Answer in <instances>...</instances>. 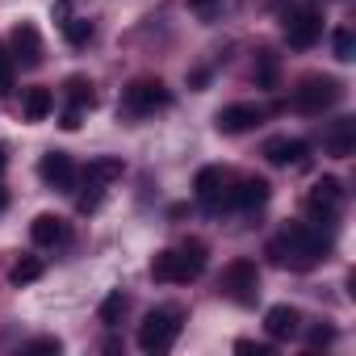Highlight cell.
<instances>
[{
  "label": "cell",
  "mask_w": 356,
  "mask_h": 356,
  "mask_svg": "<svg viewBox=\"0 0 356 356\" xmlns=\"http://www.w3.org/2000/svg\"><path fill=\"white\" fill-rule=\"evenodd\" d=\"M327 252H331V235H323L314 227H302V222H289L268 243V256L281 268H314L318 260H327Z\"/></svg>",
  "instance_id": "obj_1"
},
{
  "label": "cell",
  "mask_w": 356,
  "mask_h": 356,
  "mask_svg": "<svg viewBox=\"0 0 356 356\" xmlns=\"http://www.w3.org/2000/svg\"><path fill=\"white\" fill-rule=\"evenodd\" d=\"M202 273H206V243L202 239H185L181 248L155 252V260H151V277L163 285H189Z\"/></svg>",
  "instance_id": "obj_2"
},
{
  "label": "cell",
  "mask_w": 356,
  "mask_h": 356,
  "mask_svg": "<svg viewBox=\"0 0 356 356\" xmlns=\"http://www.w3.org/2000/svg\"><path fill=\"white\" fill-rule=\"evenodd\" d=\"M181 335V310L176 306H155L138 323V348L143 352H168Z\"/></svg>",
  "instance_id": "obj_3"
},
{
  "label": "cell",
  "mask_w": 356,
  "mask_h": 356,
  "mask_svg": "<svg viewBox=\"0 0 356 356\" xmlns=\"http://www.w3.org/2000/svg\"><path fill=\"white\" fill-rule=\"evenodd\" d=\"M172 105V92L159 84V80H130L126 88H122V109L126 113H134V118H151V113H159V109H168Z\"/></svg>",
  "instance_id": "obj_4"
},
{
  "label": "cell",
  "mask_w": 356,
  "mask_h": 356,
  "mask_svg": "<svg viewBox=\"0 0 356 356\" xmlns=\"http://www.w3.org/2000/svg\"><path fill=\"white\" fill-rule=\"evenodd\" d=\"M222 293L231 302H239V306H252L256 293H260V268H256V260H231L222 268Z\"/></svg>",
  "instance_id": "obj_5"
},
{
  "label": "cell",
  "mask_w": 356,
  "mask_h": 356,
  "mask_svg": "<svg viewBox=\"0 0 356 356\" xmlns=\"http://www.w3.org/2000/svg\"><path fill=\"white\" fill-rule=\"evenodd\" d=\"M339 97H343L339 80H331V76H306V80L298 84V92H293V105H298L302 113H323V109H331Z\"/></svg>",
  "instance_id": "obj_6"
},
{
  "label": "cell",
  "mask_w": 356,
  "mask_h": 356,
  "mask_svg": "<svg viewBox=\"0 0 356 356\" xmlns=\"http://www.w3.org/2000/svg\"><path fill=\"white\" fill-rule=\"evenodd\" d=\"M318 34H323V17H318V9H298V13L285 17V42H289L293 51L314 47Z\"/></svg>",
  "instance_id": "obj_7"
},
{
  "label": "cell",
  "mask_w": 356,
  "mask_h": 356,
  "mask_svg": "<svg viewBox=\"0 0 356 356\" xmlns=\"http://www.w3.org/2000/svg\"><path fill=\"white\" fill-rule=\"evenodd\" d=\"M260 122H264V105H256V101H235V105L218 109V118H214L218 134H243Z\"/></svg>",
  "instance_id": "obj_8"
},
{
  "label": "cell",
  "mask_w": 356,
  "mask_h": 356,
  "mask_svg": "<svg viewBox=\"0 0 356 356\" xmlns=\"http://www.w3.org/2000/svg\"><path fill=\"white\" fill-rule=\"evenodd\" d=\"M264 159H268L273 168H302V163L310 159V147H306L302 138L277 134V138H268V143H264Z\"/></svg>",
  "instance_id": "obj_9"
},
{
  "label": "cell",
  "mask_w": 356,
  "mask_h": 356,
  "mask_svg": "<svg viewBox=\"0 0 356 356\" xmlns=\"http://www.w3.org/2000/svg\"><path fill=\"white\" fill-rule=\"evenodd\" d=\"M38 176H42L51 189H72L76 185V163H72L67 151H47L38 159Z\"/></svg>",
  "instance_id": "obj_10"
},
{
  "label": "cell",
  "mask_w": 356,
  "mask_h": 356,
  "mask_svg": "<svg viewBox=\"0 0 356 356\" xmlns=\"http://www.w3.org/2000/svg\"><path fill=\"white\" fill-rule=\"evenodd\" d=\"M264 202H268V181L264 176H243V181L235 189H227V197H222V206H231V210H256Z\"/></svg>",
  "instance_id": "obj_11"
},
{
  "label": "cell",
  "mask_w": 356,
  "mask_h": 356,
  "mask_svg": "<svg viewBox=\"0 0 356 356\" xmlns=\"http://www.w3.org/2000/svg\"><path fill=\"white\" fill-rule=\"evenodd\" d=\"M339 202H343V185L335 181V176H318V181L310 185V197H306L310 214H318V218H331V214L339 210Z\"/></svg>",
  "instance_id": "obj_12"
},
{
  "label": "cell",
  "mask_w": 356,
  "mask_h": 356,
  "mask_svg": "<svg viewBox=\"0 0 356 356\" xmlns=\"http://www.w3.org/2000/svg\"><path fill=\"white\" fill-rule=\"evenodd\" d=\"M9 51H13V63H26V67H38L42 63V38L30 22H22L13 34H9Z\"/></svg>",
  "instance_id": "obj_13"
},
{
  "label": "cell",
  "mask_w": 356,
  "mask_h": 356,
  "mask_svg": "<svg viewBox=\"0 0 356 356\" xmlns=\"http://www.w3.org/2000/svg\"><path fill=\"white\" fill-rule=\"evenodd\" d=\"M122 172H126V163H122L118 155H97V159H88V168H84V185H88V189H105V185L118 181Z\"/></svg>",
  "instance_id": "obj_14"
},
{
  "label": "cell",
  "mask_w": 356,
  "mask_h": 356,
  "mask_svg": "<svg viewBox=\"0 0 356 356\" xmlns=\"http://www.w3.org/2000/svg\"><path fill=\"white\" fill-rule=\"evenodd\" d=\"M193 189H197V197H202L210 210H218L222 197H227V172H222V168H202Z\"/></svg>",
  "instance_id": "obj_15"
},
{
  "label": "cell",
  "mask_w": 356,
  "mask_h": 356,
  "mask_svg": "<svg viewBox=\"0 0 356 356\" xmlns=\"http://www.w3.org/2000/svg\"><path fill=\"white\" fill-rule=\"evenodd\" d=\"M323 147H327V155H335V159H348V155L356 151V122H352V118H339V122L327 130Z\"/></svg>",
  "instance_id": "obj_16"
},
{
  "label": "cell",
  "mask_w": 356,
  "mask_h": 356,
  "mask_svg": "<svg viewBox=\"0 0 356 356\" xmlns=\"http://www.w3.org/2000/svg\"><path fill=\"white\" fill-rule=\"evenodd\" d=\"M298 327H302L298 306H268V314H264V331H268L273 339H289V335H298Z\"/></svg>",
  "instance_id": "obj_17"
},
{
  "label": "cell",
  "mask_w": 356,
  "mask_h": 356,
  "mask_svg": "<svg viewBox=\"0 0 356 356\" xmlns=\"http://www.w3.org/2000/svg\"><path fill=\"white\" fill-rule=\"evenodd\" d=\"M30 235H34V243H42V248H55V243H67V222L59 218V214H38L34 218V227H30Z\"/></svg>",
  "instance_id": "obj_18"
},
{
  "label": "cell",
  "mask_w": 356,
  "mask_h": 356,
  "mask_svg": "<svg viewBox=\"0 0 356 356\" xmlns=\"http://www.w3.org/2000/svg\"><path fill=\"white\" fill-rule=\"evenodd\" d=\"M51 109H55V92H51V88H42V84L26 88V97H22V113H26V122H47Z\"/></svg>",
  "instance_id": "obj_19"
},
{
  "label": "cell",
  "mask_w": 356,
  "mask_h": 356,
  "mask_svg": "<svg viewBox=\"0 0 356 356\" xmlns=\"http://www.w3.org/2000/svg\"><path fill=\"white\" fill-rule=\"evenodd\" d=\"M38 277H42V260H38V256H22V260L9 268V281H13V285H34Z\"/></svg>",
  "instance_id": "obj_20"
},
{
  "label": "cell",
  "mask_w": 356,
  "mask_h": 356,
  "mask_svg": "<svg viewBox=\"0 0 356 356\" xmlns=\"http://www.w3.org/2000/svg\"><path fill=\"white\" fill-rule=\"evenodd\" d=\"M63 88H67V101H72V109H92V101H97V97H92V84H88L84 76H72Z\"/></svg>",
  "instance_id": "obj_21"
},
{
  "label": "cell",
  "mask_w": 356,
  "mask_h": 356,
  "mask_svg": "<svg viewBox=\"0 0 356 356\" xmlns=\"http://www.w3.org/2000/svg\"><path fill=\"white\" fill-rule=\"evenodd\" d=\"M122 314H126V293H122V289H113V293H109V298L101 302L97 318H101L105 327H118V318H122Z\"/></svg>",
  "instance_id": "obj_22"
},
{
  "label": "cell",
  "mask_w": 356,
  "mask_h": 356,
  "mask_svg": "<svg viewBox=\"0 0 356 356\" xmlns=\"http://www.w3.org/2000/svg\"><path fill=\"white\" fill-rule=\"evenodd\" d=\"M63 38H67L72 47H84V42L92 38V22H84V17H72V22H63Z\"/></svg>",
  "instance_id": "obj_23"
},
{
  "label": "cell",
  "mask_w": 356,
  "mask_h": 356,
  "mask_svg": "<svg viewBox=\"0 0 356 356\" xmlns=\"http://www.w3.org/2000/svg\"><path fill=\"white\" fill-rule=\"evenodd\" d=\"M331 47H335V59H339V63H352V55H356V42H352V30H343V26H339V30L331 34Z\"/></svg>",
  "instance_id": "obj_24"
},
{
  "label": "cell",
  "mask_w": 356,
  "mask_h": 356,
  "mask_svg": "<svg viewBox=\"0 0 356 356\" xmlns=\"http://www.w3.org/2000/svg\"><path fill=\"white\" fill-rule=\"evenodd\" d=\"M13 92V55L0 47V97H9Z\"/></svg>",
  "instance_id": "obj_25"
},
{
  "label": "cell",
  "mask_w": 356,
  "mask_h": 356,
  "mask_svg": "<svg viewBox=\"0 0 356 356\" xmlns=\"http://www.w3.org/2000/svg\"><path fill=\"white\" fill-rule=\"evenodd\" d=\"M256 80H260L264 88H273V84H277V59H273L268 51L260 55V72H256Z\"/></svg>",
  "instance_id": "obj_26"
},
{
  "label": "cell",
  "mask_w": 356,
  "mask_h": 356,
  "mask_svg": "<svg viewBox=\"0 0 356 356\" xmlns=\"http://www.w3.org/2000/svg\"><path fill=\"white\" fill-rule=\"evenodd\" d=\"M331 339H335V331H331V327H314V331L306 335V343H310V348H327Z\"/></svg>",
  "instance_id": "obj_27"
},
{
  "label": "cell",
  "mask_w": 356,
  "mask_h": 356,
  "mask_svg": "<svg viewBox=\"0 0 356 356\" xmlns=\"http://www.w3.org/2000/svg\"><path fill=\"white\" fill-rule=\"evenodd\" d=\"M59 348H63V343H59L55 335H42V339H30V343H26V352H59Z\"/></svg>",
  "instance_id": "obj_28"
},
{
  "label": "cell",
  "mask_w": 356,
  "mask_h": 356,
  "mask_svg": "<svg viewBox=\"0 0 356 356\" xmlns=\"http://www.w3.org/2000/svg\"><path fill=\"white\" fill-rule=\"evenodd\" d=\"M80 118H84V109H72V105H67V109H63V122H59V126H63V130H80Z\"/></svg>",
  "instance_id": "obj_29"
},
{
  "label": "cell",
  "mask_w": 356,
  "mask_h": 356,
  "mask_svg": "<svg viewBox=\"0 0 356 356\" xmlns=\"http://www.w3.org/2000/svg\"><path fill=\"white\" fill-rule=\"evenodd\" d=\"M235 352H248V356H268V343H252V339H239Z\"/></svg>",
  "instance_id": "obj_30"
},
{
  "label": "cell",
  "mask_w": 356,
  "mask_h": 356,
  "mask_svg": "<svg viewBox=\"0 0 356 356\" xmlns=\"http://www.w3.org/2000/svg\"><path fill=\"white\" fill-rule=\"evenodd\" d=\"M189 9H197V13H210V9H214V0H189Z\"/></svg>",
  "instance_id": "obj_31"
},
{
  "label": "cell",
  "mask_w": 356,
  "mask_h": 356,
  "mask_svg": "<svg viewBox=\"0 0 356 356\" xmlns=\"http://www.w3.org/2000/svg\"><path fill=\"white\" fill-rule=\"evenodd\" d=\"M0 210H9V189L0 185Z\"/></svg>",
  "instance_id": "obj_32"
},
{
  "label": "cell",
  "mask_w": 356,
  "mask_h": 356,
  "mask_svg": "<svg viewBox=\"0 0 356 356\" xmlns=\"http://www.w3.org/2000/svg\"><path fill=\"white\" fill-rule=\"evenodd\" d=\"M5 163H9V151H5V143H0V172H5Z\"/></svg>",
  "instance_id": "obj_33"
}]
</instances>
